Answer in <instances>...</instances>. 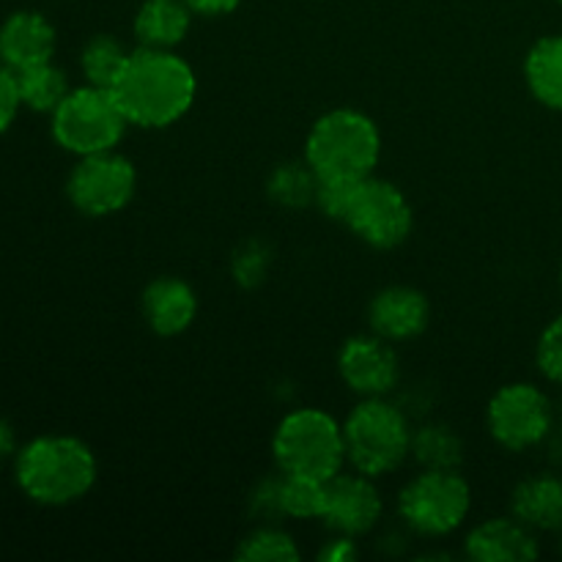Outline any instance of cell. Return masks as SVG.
Listing matches in <instances>:
<instances>
[{
    "label": "cell",
    "mask_w": 562,
    "mask_h": 562,
    "mask_svg": "<svg viewBox=\"0 0 562 562\" xmlns=\"http://www.w3.org/2000/svg\"><path fill=\"white\" fill-rule=\"evenodd\" d=\"M135 130H168L198 99V75L176 49L135 47L110 88Z\"/></svg>",
    "instance_id": "cell-1"
},
{
    "label": "cell",
    "mask_w": 562,
    "mask_h": 562,
    "mask_svg": "<svg viewBox=\"0 0 562 562\" xmlns=\"http://www.w3.org/2000/svg\"><path fill=\"white\" fill-rule=\"evenodd\" d=\"M99 461L91 445L71 434H44L22 445L14 456V481L31 503L66 508L91 494Z\"/></svg>",
    "instance_id": "cell-2"
},
{
    "label": "cell",
    "mask_w": 562,
    "mask_h": 562,
    "mask_svg": "<svg viewBox=\"0 0 562 562\" xmlns=\"http://www.w3.org/2000/svg\"><path fill=\"white\" fill-rule=\"evenodd\" d=\"M302 157L322 181H362L376 173L382 159V132L362 110H327L307 130Z\"/></svg>",
    "instance_id": "cell-3"
},
{
    "label": "cell",
    "mask_w": 562,
    "mask_h": 562,
    "mask_svg": "<svg viewBox=\"0 0 562 562\" xmlns=\"http://www.w3.org/2000/svg\"><path fill=\"white\" fill-rule=\"evenodd\" d=\"M409 415L395 401L360 398L344 420L346 467L362 475L387 477L412 459Z\"/></svg>",
    "instance_id": "cell-4"
},
{
    "label": "cell",
    "mask_w": 562,
    "mask_h": 562,
    "mask_svg": "<svg viewBox=\"0 0 562 562\" xmlns=\"http://www.w3.org/2000/svg\"><path fill=\"white\" fill-rule=\"evenodd\" d=\"M272 459L285 475L333 481L346 470L344 423L318 406L285 412L272 434Z\"/></svg>",
    "instance_id": "cell-5"
},
{
    "label": "cell",
    "mask_w": 562,
    "mask_h": 562,
    "mask_svg": "<svg viewBox=\"0 0 562 562\" xmlns=\"http://www.w3.org/2000/svg\"><path fill=\"white\" fill-rule=\"evenodd\" d=\"M472 486L459 470H420L401 486L395 514L404 530L417 538H450L467 525Z\"/></svg>",
    "instance_id": "cell-6"
},
{
    "label": "cell",
    "mask_w": 562,
    "mask_h": 562,
    "mask_svg": "<svg viewBox=\"0 0 562 562\" xmlns=\"http://www.w3.org/2000/svg\"><path fill=\"white\" fill-rule=\"evenodd\" d=\"M126 130H130V121L115 93L110 88L88 86V82L71 88L49 115L53 140L75 157L113 151L124 140Z\"/></svg>",
    "instance_id": "cell-7"
},
{
    "label": "cell",
    "mask_w": 562,
    "mask_h": 562,
    "mask_svg": "<svg viewBox=\"0 0 562 562\" xmlns=\"http://www.w3.org/2000/svg\"><path fill=\"white\" fill-rule=\"evenodd\" d=\"M558 423V406L547 390L532 382L503 384L488 398L486 428L494 445L508 453L541 448L549 442Z\"/></svg>",
    "instance_id": "cell-8"
},
{
    "label": "cell",
    "mask_w": 562,
    "mask_h": 562,
    "mask_svg": "<svg viewBox=\"0 0 562 562\" xmlns=\"http://www.w3.org/2000/svg\"><path fill=\"white\" fill-rule=\"evenodd\" d=\"M344 225L373 250H395L415 231V209L398 184L373 173L351 190Z\"/></svg>",
    "instance_id": "cell-9"
},
{
    "label": "cell",
    "mask_w": 562,
    "mask_h": 562,
    "mask_svg": "<svg viewBox=\"0 0 562 562\" xmlns=\"http://www.w3.org/2000/svg\"><path fill=\"white\" fill-rule=\"evenodd\" d=\"M135 192L137 168L119 148L77 157L66 176V198L86 217H113L124 212Z\"/></svg>",
    "instance_id": "cell-10"
},
{
    "label": "cell",
    "mask_w": 562,
    "mask_h": 562,
    "mask_svg": "<svg viewBox=\"0 0 562 562\" xmlns=\"http://www.w3.org/2000/svg\"><path fill=\"white\" fill-rule=\"evenodd\" d=\"M338 376L357 398H387L401 379L395 344L379 338L371 329L351 335L338 351Z\"/></svg>",
    "instance_id": "cell-11"
},
{
    "label": "cell",
    "mask_w": 562,
    "mask_h": 562,
    "mask_svg": "<svg viewBox=\"0 0 562 562\" xmlns=\"http://www.w3.org/2000/svg\"><path fill=\"white\" fill-rule=\"evenodd\" d=\"M384 516V497L376 481L362 472L344 470L327 481V505L322 525L329 532L362 538L371 536Z\"/></svg>",
    "instance_id": "cell-12"
},
{
    "label": "cell",
    "mask_w": 562,
    "mask_h": 562,
    "mask_svg": "<svg viewBox=\"0 0 562 562\" xmlns=\"http://www.w3.org/2000/svg\"><path fill=\"white\" fill-rule=\"evenodd\" d=\"M431 322V300L415 285H384L368 302V329L390 344L420 338Z\"/></svg>",
    "instance_id": "cell-13"
},
{
    "label": "cell",
    "mask_w": 562,
    "mask_h": 562,
    "mask_svg": "<svg viewBox=\"0 0 562 562\" xmlns=\"http://www.w3.org/2000/svg\"><path fill=\"white\" fill-rule=\"evenodd\" d=\"M464 554L472 562H532L541 558V541L514 514L492 516L467 532Z\"/></svg>",
    "instance_id": "cell-14"
},
{
    "label": "cell",
    "mask_w": 562,
    "mask_h": 562,
    "mask_svg": "<svg viewBox=\"0 0 562 562\" xmlns=\"http://www.w3.org/2000/svg\"><path fill=\"white\" fill-rule=\"evenodd\" d=\"M58 49V31L53 22L33 9H20L0 22V64L11 71L47 64Z\"/></svg>",
    "instance_id": "cell-15"
},
{
    "label": "cell",
    "mask_w": 562,
    "mask_h": 562,
    "mask_svg": "<svg viewBox=\"0 0 562 562\" xmlns=\"http://www.w3.org/2000/svg\"><path fill=\"white\" fill-rule=\"evenodd\" d=\"M140 316L159 338L184 335L198 318V294L184 278L159 274L143 289Z\"/></svg>",
    "instance_id": "cell-16"
},
{
    "label": "cell",
    "mask_w": 562,
    "mask_h": 562,
    "mask_svg": "<svg viewBox=\"0 0 562 562\" xmlns=\"http://www.w3.org/2000/svg\"><path fill=\"white\" fill-rule=\"evenodd\" d=\"M195 11L187 0H143L132 20V36L137 47L179 49L190 36Z\"/></svg>",
    "instance_id": "cell-17"
},
{
    "label": "cell",
    "mask_w": 562,
    "mask_h": 562,
    "mask_svg": "<svg viewBox=\"0 0 562 562\" xmlns=\"http://www.w3.org/2000/svg\"><path fill=\"white\" fill-rule=\"evenodd\" d=\"M510 514L525 521L530 530L562 532V475L538 472L516 483L510 492Z\"/></svg>",
    "instance_id": "cell-18"
},
{
    "label": "cell",
    "mask_w": 562,
    "mask_h": 562,
    "mask_svg": "<svg viewBox=\"0 0 562 562\" xmlns=\"http://www.w3.org/2000/svg\"><path fill=\"white\" fill-rule=\"evenodd\" d=\"M525 82L538 104L562 113V33L541 36L527 49Z\"/></svg>",
    "instance_id": "cell-19"
},
{
    "label": "cell",
    "mask_w": 562,
    "mask_h": 562,
    "mask_svg": "<svg viewBox=\"0 0 562 562\" xmlns=\"http://www.w3.org/2000/svg\"><path fill=\"white\" fill-rule=\"evenodd\" d=\"M316 192L318 176L305 157L274 165L267 179L269 201L285 212H302L307 206H316Z\"/></svg>",
    "instance_id": "cell-20"
},
{
    "label": "cell",
    "mask_w": 562,
    "mask_h": 562,
    "mask_svg": "<svg viewBox=\"0 0 562 562\" xmlns=\"http://www.w3.org/2000/svg\"><path fill=\"white\" fill-rule=\"evenodd\" d=\"M412 461L420 470H459L464 439L448 423H423L412 434Z\"/></svg>",
    "instance_id": "cell-21"
},
{
    "label": "cell",
    "mask_w": 562,
    "mask_h": 562,
    "mask_svg": "<svg viewBox=\"0 0 562 562\" xmlns=\"http://www.w3.org/2000/svg\"><path fill=\"white\" fill-rule=\"evenodd\" d=\"M132 49L113 33H93L80 49V75L88 86L113 88Z\"/></svg>",
    "instance_id": "cell-22"
},
{
    "label": "cell",
    "mask_w": 562,
    "mask_h": 562,
    "mask_svg": "<svg viewBox=\"0 0 562 562\" xmlns=\"http://www.w3.org/2000/svg\"><path fill=\"white\" fill-rule=\"evenodd\" d=\"M16 86H20L22 108L44 115H53V110L71 91L69 75L60 66H55L53 60L16 71Z\"/></svg>",
    "instance_id": "cell-23"
},
{
    "label": "cell",
    "mask_w": 562,
    "mask_h": 562,
    "mask_svg": "<svg viewBox=\"0 0 562 562\" xmlns=\"http://www.w3.org/2000/svg\"><path fill=\"white\" fill-rule=\"evenodd\" d=\"M324 505H327V481L280 472V510H283V519L322 521Z\"/></svg>",
    "instance_id": "cell-24"
},
{
    "label": "cell",
    "mask_w": 562,
    "mask_h": 562,
    "mask_svg": "<svg viewBox=\"0 0 562 562\" xmlns=\"http://www.w3.org/2000/svg\"><path fill=\"white\" fill-rule=\"evenodd\" d=\"M234 558L241 562H296L302 552L296 538L280 525H256L241 538Z\"/></svg>",
    "instance_id": "cell-25"
},
{
    "label": "cell",
    "mask_w": 562,
    "mask_h": 562,
    "mask_svg": "<svg viewBox=\"0 0 562 562\" xmlns=\"http://www.w3.org/2000/svg\"><path fill=\"white\" fill-rule=\"evenodd\" d=\"M274 263L272 247L263 239H247L231 256V278L239 289L252 291L267 283L269 269Z\"/></svg>",
    "instance_id": "cell-26"
},
{
    "label": "cell",
    "mask_w": 562,
    "mask_h": 562,
    "mask_svg": "<svg viewBox=\"0 0 562 562\" xmlns=\"http://www.w3.org/2000/svg\"><path fill=\"white\" fill-rule=\"evenodd\" d=\"M536 366L549 384L562 387V313L543 327L536 344Z\"/></svg>",
    "instance_id": "cell-27"
},
{
    "label": "cell",
    "mask_w": 562,
    "mask_h": 562,
    "mask_svg": "<svg viewBox=\"0 0 562 562\" xmlns=\"http://www.w3.org/2000/svg\"><path fill=\"white\" fill-rule=\"evenodd\" d=\"M250 516L258 525H280L283 510H280V472L263 477L250 494Z\"/></svg>",
    "instance_id": "cell-28"
},
{
    "label": "cell",
    "mask_w": 562,
    "mask_h": 562,
    "mask_svg": "<svg viewBox=\"0 0 562 562\" xmlns=\"http://www.w3.org/2000/svg\"><path fill=\"white\" fill-rule=\"evenodd\" d=\"M22 108L20 99V86H16V71H11L9 66L0 64V135L11 130V124L16 121Z\"/></svg>",
    "instance_id": "cell-29"
},
{
    "label": "cell",
    "mask_w": 562,
    "mask_h": 562,
    "mask_svg": "<svg viewBox=\"0 0 562 562\" xmlns=\"http://www.w3.org/2000/svg\"><path fill=\"white\" fill-rule=\"evenodd\" d=\"M360 543L351 536H340V532H333L327 543L318 552V560L322 562H355L360 560Z\"/></svg>",
    "instance_id": "cell-30"
},
{
    "label": "cell",
    "mask_w": 562,
    "mask_h": 562,
    "mask_svg": "<svg viewBox=\"0 0 562 562\" xmlns=\"http://www.w3.org/2000/svg\"><path fill=\"white\" fill-rule=\"evenodd\" d=\"M195 16H225L234 14L241 5V0H187Z\"/></svg>",
    "instance_id": "cell-31"
},
{
    "label": "cell",
    "mask_w": 562,
    "mask_h": 562,
    "mask_svg": "<svg viewBox=\"0 0 562 562\" xmlns=\"http://www.w3.org/2000/svg\"><path fill=\"white\" fill-rule=\"evenodd\" d=\"M16 450H20V448H16L14 428H11L9 420H3V417H0V461L14 459Z\"/></svg>",
    "instance_id": "cell-32"
},
{
    "label": "cell",
    "mask_w": 562,
    "mask_h": 562,
    "mask_svg": "<svg viewBox=\"0 0 562 562\" xmlns=\"http://www.w3.org/2000/svg\"><path fill=\"white\" fill-rule=\"evenodd\" d=\"M558 274H560V291H562V258H560V272Z\"/></svg>",
    "instance_id": "cell-33"
},
{
    "label": "cell",
    "mask_w": 562,
    "mask_h": 562,
    "mask_svg": "<svg viewBox=\"0 0 562 562\" xmlns=\"http://www.w3.org/2000/svg\"><path fill=\"white\" fill-rule=\"evenodd\" d=\"M558 417L562 420V404H560V409H558Z\"/></svg>",
    "instance_id": "cell-34"
},
{
    "label": "cell",
    "mask_w": 562,
    "mask_h": 562,
    "mask_svg": "<svg viewBox=\"0 0 562 562\" xmlns=\"http://www.w3.org/2000/svg\"><path fill=\"white\" fill-rule=\"evenodd\" d=\"M560 549H562V532H560Z\"/></svg>",
    "instance_id": "cell-35"
},
{
    "label": "cell",
    "mask_w": 562,
    "mask_h": 562,
    "mask_svg": "<svg viewBox=\"0 0 562 562\" xmlns=\"http://www.w3.org/2000/svg\"><path fill=\"white\" fill-rule=\"evenodd\" d=\"M558 3H560V5H562V0H558Z\"/></svg>",
    "instance_id": "cell-36"
}]
</instances>
